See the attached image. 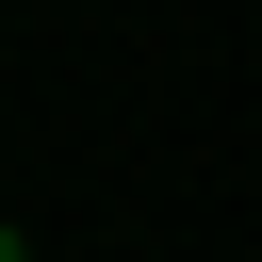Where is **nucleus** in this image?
Instances as JSON below:
<instances>
[{"label":"nucleus","instance_id":"obj_1","mask_svg":"<svg viewBox=\"0 0 262 262\" xmlns=\"http://www.w3.org/2000/svg\"><path fill=\"white\" fill-rule=\"evenodd\" d=\"M0 262H33V246H16V229H0Z\"/></svg>","mask_w":262,"mask_h":262}]
</instances>
